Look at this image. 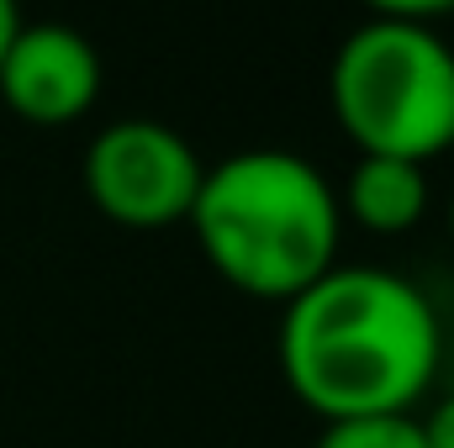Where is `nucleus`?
<instances>
[{"instance_id":"nucleus-1","label":"nucleus","mask_w":454,"mask_h":448,"mask_svg":"<svg viewBox=\"0 0 454 448\" xmlns=\"http://www.w3.org/2000/svg\"><path fill=\"white\" fill-rule=\"evenodd\" d=\"M434 301L375 264H333L280 317V375L323 422L412 412L439 380Z\"/></svg>"},{"instance_id":"nucleus-2","label":"nucleus","mask_w":454,"mask_h":448,"mask_svg":"<svg viewBox=\"0 0 454 448\" xmlns=\"http://www.w3.org/2000/svg\"><path fill=\"white\" fill-rule=\"evenodd\" d=\"M185 222L207 264L254 301H291L339 264V196L291 148H243L201 174Z\"/></svg>"},{"instance_id":"nucleus-3","label":"nucleus","mask_w":454,"mask_h":448,"mask_svg":"<svg viewBox=\"0 0 454 448\" xmlns=\"http://www.w3.org/2000/svg\"><path fill=\"white\" fill-rule=\"evenodd\" d=\"M328 96L359 153L428 164L454 148V48L423 21L354 27L333 53Z\"/></svg>"},{"instance_id":"nucleus-4","label":"nucleus","mask_w":454,"mask_h":448,"mask_svg":"<svg viewBox=\"0 0 454 448\" xmlns=\"http://www.w3.org/2000/svg\"><path fill=\"white\" fill-rule=\"evenodd\" d=\"M201 174L207 164L196 158V148L175 127L143 116L112 121L85 148V196L96 201V212L143 232L185 222Z\"/></svg>"},{"instance_id":"nucleus-5","label":"nucleus","mask_w":454,"mask_h":448,"mask_svg":"<svg viewBox=\"0 0 454 448\" xmlns=\"http://www.w3.org/2000/svg\"><path fill=\"white\" fill-rule=\"evenodd\" d=\"M0 96L21 121L37 127L80 121L101 96V53L80 27L21 21L0 58Z\"/></svg>"},{"instance_id":"nucleus-6","label":"nucleus","mask_w":454,"mask_h":448,"mask_svg":"<svg viewBox=\"0 0 454 448\" xmlns=\"http://www.w3.org/2000/svg\"><path fill=\"white\" fill-rule=\"evenodd\" d=\"M339 212H348L364 232H412L428 212V174L412 158L359 153L339 196Z\"/></svg>"},{"instance_id":"nucleus-7","label":"nucleus","mask_w":454,"mask_h":448,"mask_svg":"<svg viewBox=\"0 0 454 448\" xmlns=\"http://www.w3.org/2000/svg\"><path fill=\"white\" fill-rule=\"evenodd\" d=\"M312 448H423L418 417L396 412V417H343V422H323Z\"/></svg>"},{"instance_id":"nucleus-8","label":"nucleus","mask_w":454,"mask_h":448,"mask_svg":"<svg viewBox=\"0 0 454 448\" xmlns=\"http://www.w3.org/2000/svg\"><path fill=\"white\" fill-rule=\"evenodd\" d=\"M418 433H423V448H454V390H444L428 417H418Z\"/></svg>"},{"instance_id":"nucleus-9","label":"nucleus","mask_w":454,"mask_h":448,"mask_svg":"<svg viewBox=\"0 0 454 448\" xmlns=\"http://www.w3.org/2000/svg\"><path fill=\"white\" fill-rule=\"evenodd\" d=\"M375 16H391V21H428V16H444L454 11V0H364Z\"/></svg>"},{"instance_id":"nucleus-10","label":"nucleus","mask_w":454,"mask_h":448,"mask_svg":"<svg viewBox=\"0 0 454 448\" xmlns=\"http://www.w3.org/2000/svg\"><path fill=\"white\" fill-rule=\"evenodd\" d=\"M16 27H21V5L16 0H0V58H5V48L16 37Z\"/></svg>"},{"instance_id":"nucleus-11","label":"nucleus","mask_w":454,"mask_h":448,"mask_svg":"<svg viewBox=\"0 0 454 448\" xmlns=\"http://www.w3.org/2000/svg\"><path fill=\"white\" fill-rule=\"evenodd\" d=\"M439 369H444V380H450V390H454V343H444V359H439Z\"/></svg>"},{"instance_id":"nucleus-12","label":"nucleus","mask_w":454,"mask_h":448,"mask_svg":"<svg viewBox=\"0 0 454 448\" xmlns=\"http://www.w3.org/2000/svg\"><path fill=\"white\" fill-rule=\"evenodd\" d=\"M450 237H454V201H450Z\"/></svg>"}]
</instances>
